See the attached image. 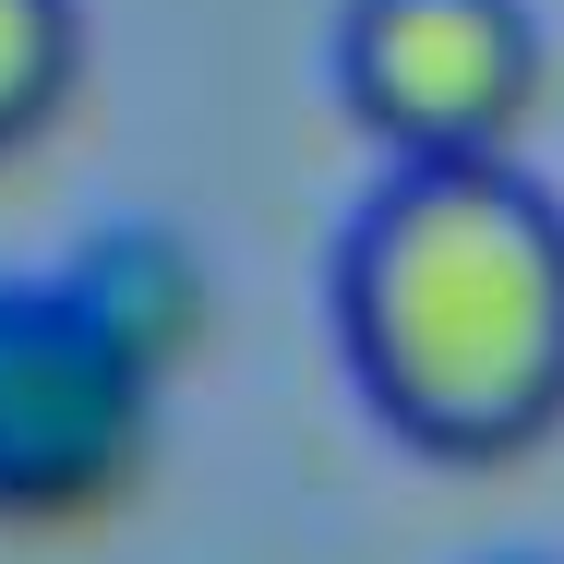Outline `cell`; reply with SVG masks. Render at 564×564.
<instances>
[{
    "label": "cell",
    "instance_id": "3957f363",
    "mask_svg": "<svg viewBox=\"0 0 564 564\" xmlns=\"http://www.w3.org/2000/svg\"><path fill=\"white\" fill-rule=\"evenodd\" d=\"M337 85L397 156H517L541 109L529 0H337Z\"/></svg>",
    "mask_w": 564,
    "mask_h": 564
},
{
    "label": "cell",
    "instance_id": "5b68a950",
    "mask_svg": "<svg viewBox=\"0 0 564 564\" xmlns=\"http://www.w3.org/2000/svg\"><path fill=\"white\" fill-rule=\"evenodd\" d=\"M85 73V0H0V144H36Z\"/></svg>",
    "mask_w": 564,
    "mask_h": 564
},
{
    "label": "cell",
    "instance_id": "7a4b0ae2",
    "mask_svg": "<svg viewBox=\"0 0 564 564\" xmlns=\"http://www.w3.org/2000/svg\"><path fill=\"white\" fill-rule=\"evenodd\" d=\"M156 445V372L61 289L0 276V517L61 529L132 492Z\"/></svg>",
    "mask_w": 564,
    "mask_h": 564
},
{
    "label": "cell",
    "instance_id": "6da1fadb",
    "mask_svg": "<svg viewBox=\"0 0 564 564\" xmlns=\"http://www.w3.org/2000/svg\"><path fill=\"white\" fill-rule=\"evenodd\" d=\"M360 397L433 456H517L564 421V205L517 156H397L325 264Z\"/></svg>",
    "mask_w": 564,
    "mask_h": 564
},
{
    "label": "cell",
    "instance_id": "8992f818",
    "mask_svg": "<svg viewBox=\"0 0 564 564\" xmlns=\"http://www.w3.org/2000/svg\"><path fill=\"white\" fill-rule=\"evenodd\" d=\"M492 564H553V553H492Z\"/></svg>",
    "mask_w": 564,
    "mask_h": 564
},
{
    "label": "cell",
    "instance_id": "277c9868",
    "mask_svg": "<svg viewBox=\"0 0 564 564\" xmlns=\"http://www.w3.org/2000/svg\"><path fill=\"white\" fill-rule=\"evenodd\" d=\"M61 289H73L156 384H169V372L193 360V337H205V264H193L181 228H156V217H109L73 264H61Z\"/></svg>",
    "mask_w": 564,
    "mask_h": 564
}]
</instances>
